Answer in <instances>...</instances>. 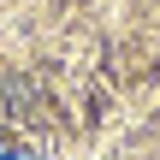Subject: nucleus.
<instances>
[{"instance_id": "nucleus-1", "label": "nucleus", "mask_w": 160, "mask_h": 160, "mask_svg": "<svg viewBox=\"0 0 160 160\" xmlns=\"http://www.w3.org/2000/svg\"><path fill=\"white\" fill-rule=\"evenodd\" d=\"M0 160H42L36 148H18V142H0Z\"/></svg>"}]
</instances>
